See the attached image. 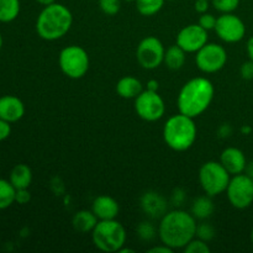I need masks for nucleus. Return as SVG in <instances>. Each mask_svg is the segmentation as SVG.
I'll return each mask as SVG.
<instances>
[{"instance_id": "13", "label": "nucleus", "mask_w": 253, "mask_h": 253, "mask_svg": "<svg viewBox=\"0 0 253 253\" xmlns=\"http://www.w3.org/2000/svg\"><path fill=\"white\" fill-rule=\"evenodd\" d=\"M208 43V31L199 24L183 27L177 36V44L187 53H194Z\"/></svg>"}, {"instance_id": "18", "label": "nucleus", "mask_w": 253, "mask_h": 253, "mask_svg": "<svg viewBox=\"0 0 253 253\" xmlns=\"http://www.w3.org/2000/svg\"><path fill=\"white\" fill-rule=\"evenodd\" d=\"M116 91L121 98L133 99L142 93V83L135 77H124L116 84Z\"/></svg>"}, {"instance_id": "2", "label": "nucleus", "mask_w": 253, "mask_h": 253, "mask_svg": "<svg viewBox=\"0 0 253 253\" xmlns=\"http://www.w3.org/2000/svg\"><path fill=\"white\" fill-rule=\"evenodd\" d=\"M214 93V85L209 79L203 77L190 79L183 85L178 95L179 113L193 119L202 115L211 104Z\"/></svg>"}, {"instance_id": "45", "label": "nucleus", "mask_w": 253, "mask_h": 253, "mask_svg": "<svg viewBox=\"0 0 253 253\" xmlns=\"http://www.w3.org/2000/svg\"><path fill=\"white\" fill-rule=\"evenodd\" d=\"M1 47H2V36L1 34H0V49H1Z\"/></svg>"}, {"instance_id": "34", "label": "nucleus", "mask_w": 253, "mask_h": 253, "mask_svg": "<svg viewBox=\"0 0 253 253\" xmlns=\"http://www.w3.org/2000/svg\"><path fill=\"white\" fill-rule=\"evenodd\" d=\"M10 133H11V125H10V123L0 119V142L6 140L10 136Z\"/></svg>"}, {"instance_id": "9", "label": "nucleus", "mask_w": 253, "mask_h": 253, "mask_svg": "<svg viewBox=\"0 0 253 253\" xmlns=\"http://www.w3.org/2000/svg\"><path fill=\"white\" fill-rule=\"evenodd\" d=\"M195 62L204 73H216L226 66L227 52L220 44L207 43L197 52Z\"/></svg>"}, {"instance_id": "24", "label": "nucleus", "mask_w": 253, "mask_h": 253, "mask_svg": "<svg viewBox=\"0 0 253 253\" xmlns=\"http://www.w3.org/2000/svg\"><path fill=\"white\" fill-rule=\"evenodd\" d=\"M16 189L10 180L0 179V210L7 209L15 203Z\"/></svg>"}, {"instance_id": "30", "label": "nucleus", "mask_w": 253, "mask_h": 253, "mask_svg": "<svg viewBox=\"0 0 253 253\" xmlns=\"http://www.w3.org/2000/svg\"><path fill=\"white\" fill-rule=\"evenodd\" d=\"M101 11L106 15H115L120 11V0H99Z\"/></svg>"}, {"instance_id": "42", "label": "nucleus", "mask_w": 253, "mask_h": 253, "mask_svg": "<svg viewBox=\"0 0 253 253\" xmlns=\"http://www.w3.org/2000/svg\"><path fill=\"white\" fill-rule=\"evenodd\" d=\"M36 1L39 2V4L43 5V6H47V5H49V4H53L54 0H36Z\"/></svg>"}, {"instance_id": "15", "label": "nucleus", "mask_w": 253, "mask_h": 253, "mask_svg": "<svg viewBox=\"0 0 253 253\" xmlns=\"http://www.w3.org/2000/svg\"><path fill=\"white\" fill-rule=\"evenodd\" d=\"M220 163L226 168L227 172L232 175L240 174L246 170L247 161L245 153L240 148L227 147L222 151Z\"/></svg>"}, {"instance_id": "43", "label": "nucleus", "mask_w": 253, "mask_h": 253, "mask_svg": "<svg viewBox=\"0 0 253 253\" xmlns=\"http://www.w3.org/2000/svg\"><path fill=\"white\" fill-rule=\"evenodd\" d=\"M242 132H244V133H246V135H247V133H250V132H251V131H252V128L251 127H250V126H244V127H242Z\"/></svg>"}, {"instance_id": "38", "label": "nucleus", "mask_w": 253, "mask_h": 253, "mask_svg": "<svg viewBox=\"0 0 253 253\" xmlns=\"http://www.w3.org/2000/svg\"><path fill=\"white\" fill-rule=\"evenodd\" d=\"M231 127H230V125H226V124H225V125H222L221 127H220V130H219V133H220V136H221V137H229L230 135H231Z\"/></svg>"}, {"instance_id": "47", "label": "nucleus", "mask_w": 253, "mask_h": 253, "mask_svg": "<svg viewBox=\"0 0 253 253\" xmlns=\"http://www.w3.org/2000/svg\"><path fill=\"white\" fill-rule=\"evenodd\" d=\"M124 1H136V0H124Z\"/></svg>"}, {"instance_id": "41", "label": "nucleus", "mask_w": 253, "mask_h": 253, "mask_svg": "<svg viewBox=\"0 0 253 253\" xmlns=\"http://www.w3.org/2000/svg\"><path fill=\"white\" fill-rule=\"evenodd\" d=\"M246 174H249L250 177L252 178V180H253V161L252 162H250V163H247V167H246Z\"/></svg>"}, {"instance_id": "10", "label": "nucleus", "mask_w": 253, "mask_h": 253, "mask_svg": "<svg viewBox=\"0 0 253 253\" xmlns=\"http://www.w3.org/2000/svg\"><path fill=\"white\" fill-rule=\"evenodd\" d=\"M166 49L162 42L155 36H148L140 42L136 49V58L145 69H155L165 61Z\"/></svg>"}, {"instance_id": "14", "label": "nucleus", "mask_w": 253, "mask_h": 253, "mask_svg": "<svg viewBox=\"0 0 253 253\" xmlns=\"http://www.w3.org/2000/svg\"><path fill=\"white\" fill-rule=\"evenodd\" d=\"M25 115V105L21 99L15 95L0 98V119L12 124L21 120Z\"/></svg>"}, {"instance_id": "33", "label": "nucleus", "mask_w": 253, "mask_h": 253, "mask_svg": "<svg viewBox=\"0 0 253 253\" xmlns=\"http://www.w3.org/2000/svg\"><path fill=\"white\" fill-rule=\"evenodd\" d=\"M31 199V194L27 189H16V195H15V202L24 205L27 204Z\"/></svg>"}, {"instance_id": "6", "label": "nucleus", "mask_w": 253, "mask_h": 253, "mask_svg": "<svg viewBox=\"0 0 253 253\" xmlns=\"http://www.w3.org/2000/svg\"><path fill=\"white\" fill-rule=\"evenodd\" d=\"M230 173L220 162L210 161L204 163L199 170V182L203 190L210 197L226 192L230 183Z\"/></svg>"}, {"instance_id": "3", "label": "nucleus", "mask_w": 253, "mask_h": 253, "mask_svg": "<svg viewBox=\"0 0 253 253\" xmlns=\"http://www.w3.org/2000/svg\"><path fill=\"white\" fill-rule=\"evenodd\" d=\"M73 15L63 4L53 2L43 7L36 21V31L46 41H56L71 30Z\"/></svg>"}, {"instance_id": "19", "label": "nucleus", "mask_w": 253, "mask_h": 253, "mask_svg": "<svg viewBox=\"0 0 253 253\" xmlns=\"http://www.w3.org/2000/svg\"><path fill=\"white\" fill-rule=\"evenodd\" d=\"M10 183L15 189H29L32 182V170L26 165H16L10 172Z\"/></svg>"}, {"instance_id": "23", "label": "nucleus", "mask_w": 253, "mask_h": 253, "mask_svg": "<svg viewBox=\"0 0 253 253\" xmlns=\"http://www.w3.org/2000/svg\"><path fill=\"white\" fill-rule=\"evenodd\" d=\"M20 14V0H0V22H11Z\"/></svg>"}, {"instance_id": "35", "label": "nucleus", "mask_w": 253, "mask_h": 253, "mask_svg": "<svg viewBox=\"0 0 253 253\" xmlns=\"http://www.w3.org/2000/svg\"><path fill=\"white\" fill-rule=\"evenodd\" d=\"M194 7L199 14L208 12V10H209V0H195Z\"/></svg>"}, {"instance_id": "46", "label": "nucleus", "mask_w": 253, "mask_h": 253, "mask_svg": "<svg viewBox=\"0 0 253 253\" xmlns=\"http://www.w3.org/2000/svg\"><path fill=\"white\" fill-rule=\"evenodd\" d=\"M251 241H252V244H253V229H252V231H251Z\"/></svg>"}, {"instance_id": "16", "label": "nucleus", "mask_w": 253, "mask_h": 253, "mask_svg": "<svg viewBox=\"0 0 253 253\" xmlns=\"http://www.w3.org/2000/svg\"><path fill=\"white\" fill-rule=\"evenodd\" d=\"M141 208L152 219L163 217L167 214V202L161 194L156 192H147L141 198Z\"/></svg>"}, {"instance_id": "37", "label": "nucleus", "mask_w": 253, "mask_h": 253, "mask_svg": "<svg viewBox=\"0 0 253 253\" xmlns=\"http://www.w3.org/2000/svg\"><path fill=\"white\" fill-rule=\"evenodd\" d=\"M183 199H184V193L180 192V190H175L174 194H173V202L175 203V205L182 204Z\"/></svg>"}, {"instance_id": "20", "label": "nucleus", "mask_w": 253, "mask_h": 253, "mask_svg": "<svg viewBox=\"0 0 253 253\" xmlns=\"http://www.w3.org/2000/svg\"><path fill=\"white\" fill-rule=\"evenodd\" d=\"M98 217L95 216L93 211H88V210H81V211L76 212L72 220V225H73L74 230L82 234H86V232L93 231L94 227L98 224Z\"/></svg>"}, {"instance_id": "11", "label": "nucleus", "mask_w": 253, "mask_h": 253, "mask_svg": "<svg viewBox=\"0 0 253 253\" xmlns=\"http://www.w3.org/2000/svg\"><path fill=\"white\" fill-rule=\"evenodd\" d=\"M137 115L145 121H157L165 115V101L157 91L143 90L135 100Z\"/></svg>"}, {"instance_id": "27", "label": "nucleus", "mask_w": 253, "mask_h": 253, "mask_svg": "<svg viewBox=\"0 0 253 253\" xmlns=\"http://www.w3.org/2000/svg\"><path fill=\"white\" fill-rule=\"evenodd\" d=\"M156 229L151 222L143 221L137 226V235L143 241H152L156 237Z\"/></svg>"}, {"instance_id": "40", "label": "nucleus", "mask_w": 253, "mask_h": 253, "mask_svg": "<svg viewBox=\"0 0 253 253\" xmlns=\"http://www.w3.org/2000/svg\"><path fill=\"white\" fill-rule=\"evenodd\" d=\"M147 90H152V91H157L158 90V82L152 79L147 83Z\"/></svg>"}, {"instance_id": "4", "label": "nucleus", "mask_w": 253, "mask_h": 253, "mask_svg": "<svg viewBox=\"0 0 253 253\" xmlns=\"http://www.w3.org/2000/svg\"><path fill=\"white\" fill-rule=\"evenodd\" d=\"M163 138L168 147L177 152L189 150L197 140L194 119L180 113L170 116L163 127Z\"/></svg>"}, {"instance_id": "25", "label": "nucleus", "mask_w": 253, "mask_h": 253, "mask_svg": "<svg viewBox=\"0 0 253 253\" xmlns=\"http://www.w3.org/2000/svg\"><path fill=\"white\" fill-rule=\"evenodd\" d=\"M165 5V0H136V7L143 16L156 15Z\"/></svg>"}, {"instance_id": "26", "label": "nucleus", "mask_w": 253, "mask_h": 253, "mask_svg": "<svg viewBox=\"0 0 253 253\" xmlns=\"http://www.w3.org/2000/svg\"><path fill=\"white\" fill-rule=\"evenodd\" d=\"M211 2L215 10L222 12V14L234 12L240 5V0H211Z\"/></svg>"}, {"instance_id": "48", "label": "nucleus", "mask_w": 253, "mask_h": 253, "mask_svg": "<svg viewBox=\"0 0 253 253\" xmlns=\"http://www.w3.org/2000/svg\"><path fill=\"white\" fill-rule=\"evenodd\" d=\"M170 1H173V0H170Z\"/></svg>"}, {"instance_id": "1", "label": "nucleus", "mask_w": 253, "mask_h": 253, "mask_svg": "<svg viewBox=\"0 0 253 253\" xmlns=\"http://www.w3.org/2000/svg\"><path fill=\"white\" fill-rule=\"evenodd\" d=\"M197 226L192 214L183 210H173L161 217L158 236L162 244L170 249H184L197 236Z\"/></svg>"}, {"instance_id": "28", "label": "nucleus", "mask_w": 253, "mask_h": 253, "mask_svg": "<svg viewBox=\"0 0 253 253\" xmlns=\"http://www.w3.org/2000/svg\"><path fill=\"white\" fill-rule=\"evenodd\" d=\"M210 247L208 246V242L203 241L200 239H193L187 246L184 247L185 253H210Z\"/></svg>"}, {"instance_id": "7", "label": "nucleus", "mask_w": 253, "mask_h": 253, "mask_svg": "<svg viewBox=\"0 0 253 253\" xmlns=\"http://www.w3.org/2000/svg\"><path fill=\"white\" fill-rule=\"evenodd\" d=\"M61 71L68 78L79 79L86 74L89 69V56L84 48L81 46L66 47L59 53L58 59Z\"/></svg>"}, {"instance_id": "32", "label": "nucleus", "mask_w": 253, "mask_h": 253, "mask_svg": "<svg viewBox=\"0 0 253 253\" xmlns=\"http://www.w3.org/2000/svg\"><path fill=\"white\" fill-rule=\"evenodd\" d=\"M240 73H241V77L245 79V81H252L253 79V61H247L245 62L241 66V69H240Z\"/></svg>"}, {"instance_id": "29", "label": "nucleus", "mask_w": 253, "mask_h": 253, "mask_svg": "<svg viewBox=\"0 0 253 253\" xmlns=\"http://www.w3.org/2000/svg\"><path fill=\"white\" fill-rule=\"evenodd\" d=\"M197 236H198V239L203 240V241H205V242L211 241V240L215 237L214 227H212L210 224H207V222H203V224L198 225Z\"/></svg>"}, {"instance_id": "22", "label": "nucleus", "mask_w": 253, "mask_h": 253, "mask_svg": "<svg viewBox=\"0 0 253 253\" xmlns=\"http://www.w3.org/2000/svg\"><path fill=\"white\" fill-rule=\"evenodd\" d=\"M185 53L187 52L183 48H180L178 44L170 46L165 53V63L169 69L177 71L180 69L185 63Z\"/></svg>"}, {"instance_id": "21", "label": "nucleus", "mask_w": 253, "mask_h": 253, "mask_svg": "<svg viewBox=\"0 0 253 253\" xmlns=\"http://www.w3.org/2000/svg\"><path fill=\"white\" fill-rule=\"evenodd\" d=\"M214 212V204L210 199V195L207 197H199L194 200L192 205V215L195 219L205 220L211 216Z\"/></svg>"}, {"instance_id": "5", "label": "nucleus", "mask_w": 253, "mask_h": 253, "mask_svg": "<svg viewBox=\"0 0 253 253\" xmlns=\"http://www.w3.org/2000/svg\"><path fill=\"white\" fill-rule=\"evenodd\" d=\"M96 249L103 252H119L126 242V231L123 225L114 220H99L91 231Z\"/></svg>"}, {"instance_id": "36", "label": "nucleus", "mask_w": 253, "mask_h": 253, "mask_svg": "<svg viewBox=\"0 0 253 253\" xmlns=\"http://www.w3.org/2000/svg\"><path fill=\"white\" fill-rule=\"evenodd\" d=\"M148 252L150 253H172L173 249H170V247L166 246L165 244H162V246H156V247H152V249H150L148 250Z\"/></svg>"}, {"instance_id": "12", "label": "nucleus", "mask_w": 253, "mask_h": 253, "mask_svg": "<svg viewBox=\"0 0 253 253\" xmlns=\"http://www.w3.org/2000/svg\"><path fill=\"white\" fill-rule=\"evenodd\" d=\"M214 30L216 31L217 36L227 43L240 42L246 35V26L244 21L232 12L222 14L221 16L217 17Z\"/></svg>"}, {"instance_id": "31", "label": "nucleus", "mask_w": 253, "mask_h": 253, "mask_svg": "<svg viewBox=\"0 0 253 253\" xmlns=\"http://www.w3.org/2000/svg\"><path fill=\"white\" fill-rule=\"evenodd\" d=\"M199 25L203 27V29L207 30V31H209V30H214L215 25H216V17H215L212 14L204 12V14H202V16H200Z\"/></svg>"}, {"instance_id": "17", "label": "nucleus", "mask_w": 253, "mask_h": 253, "mask_svg": "<svg viewBox=\"0 0 253 253\" xmlns=\"http://www.w3.org/2000/svg\"><path fill=\"white\" fill-rule=\"evenodd\" d=\"M118 202L109 195H100L93 203V210L99 220H114L119 214Z\"/></svg>"}, {"instance_id": "44", "label": "nucleus", "mask_w": 253, "mask_h": 253, "mask_svg": "<svg viewBox=\"0 0 253 253\" xmlns=\"http://www.w3.org/2000/svg\"><path fill=\"white\" fill-rule=\"evenodd\" d=\"M119 252H120V253H133V250L124 249V247H121V249L119 250Z\"/></svg>"}, {"instance_id": "39", "label": "nucleus", "mask_w": 253, "mask_h": 253, "mask_svg": "<svg viewBox=\"0 0 253 253\" xmlns=\"http://www.w3.org/2000/svg\"><path fill=\"white\" fill-rule=\"evenodd\" d=\"M246 49H247V54H249V58L251 59V61H253V36L250 37V40L247 41Z\"/></svg>"}, {"instance_id": "8", "label": "nucleus", "mask_w": 253, "mask_h": 253, "mask_svg": "<svg viewBox=\"0 0 253 253\" xmlns=\"http://www.w3.org/2000/svg\"><path fill=\"white\" fill-rule=\"evenodd\" d=\"M230 204L236 209H246L253 203V180L249 174L234 175L226 189Z\"/></svg>"}]
</instances>
